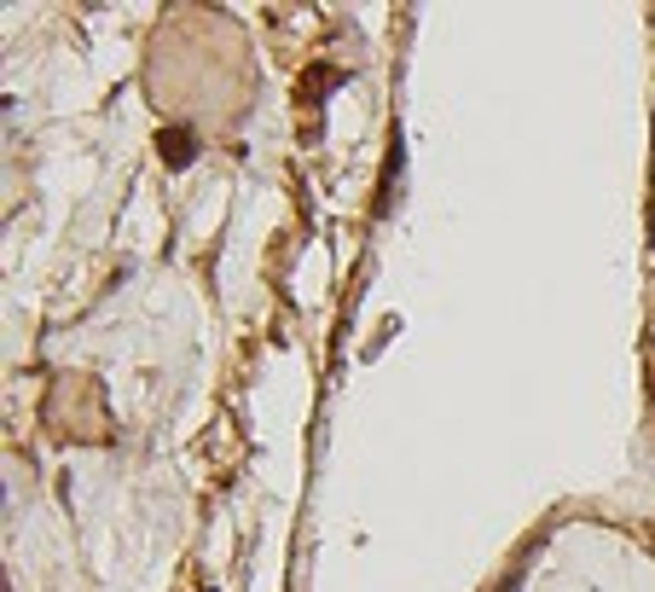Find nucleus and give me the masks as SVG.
Returning <instances> with one entry per match:
<instances>
[{
	"instance_id": "obj_2",
	"label": "nucleus",
	"mask_w": 655,
	"mask_h": 592,
	"mask_svg": "<svg viewBox=\"0 0 655 592\" xmlns=\"http://www.w3.org/2000/svg\"><path fill=\"white\" fill-rule=\"evenodd\" d=\"M401 169H406V152H401V140L395 145H389V169H383V192H378V215H389V210H395V180H401Z\"/></svg>"
},
{
	"instance_id": "obj_1",
	"label": "nucleus",
	"mask_w": 655,
	"mask_h": 592,
	"mask_svg": "<svg viewBox=\"0 0 655 592\" xmlns=\"http://www.w3.org/2000/svg\"><path fill=\"white\" fill-rule=\"evenodd\" d=\"M157 152H163L168 169H192V163H198V134H192V128H163Z\"/></svg>"
},
{
	"instance_id": "obj_3",
	"label": "nucleus",
	"mask_w": 655,
	"mask_h": 592,
	"mask_svg": "<svg viewBox=\"0 0 655 592\" xmlns=\"http://www.w3.org/2000/svg\"><path fill=\"white\" fill-rule=\"evenodd\" d=\"M336 82H343V70H325V64H320V70H308V82H302V87H308V99H313V105H325V99H331L325 87H336Z\"/></svg>"
}]
</instances>
